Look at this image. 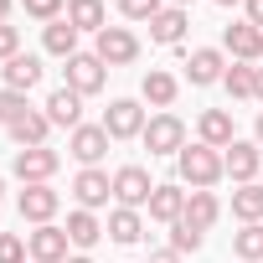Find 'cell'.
I'll use <instances>...</instances> for the list:
<instances>
[{"instance_id":"cell-1","label":"cell","mask_w":263,"mask_h":263,"mask_svg":"<svg viewBox=\"0 0 263 263\" xmlns=\"http://www.w3.org/2000/svg\"><path fill=\"white\" fill-rule=\"evenodd\" d=\"M176 165H181V181H186L191 191H212V186L227 176L222 150H212V145H186V150L176 155Z\"/></svg>"},{"instance_id":"cell-2","label":"cell","mask_w":263,"mask_h":263,"mask_svg":"<svg viewBox=\"0 0 263 263\" xmlns=\"http://www.w3.org/2000/svg\"><path fill=\"white\" fill-rule=\"evenodd\" d=\"M140 140H145L150 155H181V150H186V124H181L176 114H155V119L145 124Z\"/></svg>"},{"instance_id":"cell-3","label":"cell","mask_w":263,"mask_h":263,"mask_svg":"<svg viewBox=\"0 0 263 263\" xmlns=\"http://www.w3.org/2000/svg\"><path fill=\"white\" fill-rule=\"evenodd\" d=\"M150 196H155V181H150V171L145 165H119L114 171V201L119 206H150Z\"/></svg>"},{"instance_id":"cell-4","label":"cell","mask_w":263,"mask_h":263,"mask_svg":"<svg viewBox=\"0 0 263 263\" xmlns=\"http://www.w3.org/2000/svg\"><path fill=\"white\" fill-rule=\"evenodd\" d=\"M93 52H98L103 67H124V62H135V57H140V36H135V31H124V26H103Z\"/></svg>"},{"instance_id":"cell-5","label":"cell","mask_w":263,"mask_h":263,"mask_svg":"<svg viewBox=\"0 0 263 263\" xmlns=\"http://www.w3.org/2000/svg\"><path fill=\"white\" fill-rule=\"evenodd\" d=\"M57 165H62V155L47 150V145H36V150H16V176H21V186H47V181L57 176Z\"/></svg>"},{"instance_id":"cell-6","label":"cell","mask_w":263,"mask_h":263,"mask_svg":"<svg viewBox=\"0 0 263 263\" xmlns=\"http://www.w3.org/2000/svg\"><path fill=\"white\" fill-rule=\"evenodd\" d=\"M103 129H108V140H135V135H145V108L135 98H114L103 114Z\"/></svg>"},{"instance_id":"cell-7","label":"cell","mask_w":263,"mask_h":263,"mask_svg":"<svg viewBox=\"0 0 263 263\" xmlns=\"http://www.w3.org/2000/svg\"><path fill=\"white\" fill-rule=\"evenodd\" d=\"M103 78H108V67L98 62V52H78V57H67V88L72 93H98L103 88Z\"/></svg>"},{"instance_id":"cell-8","label":"cell","mask_w":263,"mask_h":263,"mask_svg":"<svg viewBox=\"0 0 263 263\" xmlns=\"http://www.w3.org/2000/svg\"><path fill=\"white\" fill-rule=\"evenodd\" d=\"M222 52H227L232 62H258V57H263V31H258L253 21H237V26L222 31Z\"/></svg>"},{"instance_id":"cell-9","label":"cell","mask_w":263,"mask_h":263,"mask_svg":"<svg viewBox=\"0 0 263 263\" xmlns=\"http://www.w3.org/2000/svg\"><path fill=\"white\" fill-rule=\"evenodd\" d=\"M222 165H227V176H232L237 186H253V176H258V165H263V150L248 145V140H232V145L222 150Z\"/></svg>"},{"instance_id":"cell-10","label":"cell","mask_w":263,"mask_h":263,"mask_svg":"<svg viewBox=\"0 0 263 263\" xmlns=\"http://www.w3.org/2000/svg\"><path fill=\"white\" fill-rule=\"evenodd\" d=\"M72 196H78L83 212H93V206H103V201L114 196V176H103L98 165H83L78 181H72Z\"/></svg>"},{"instance_id":"cell-11","label":"cell","mask_w":263,"mask_h":263,"mask_svg":"<svg viewBox=\"0 0 263 263\" xmlns=\"http://www.w3.org/2000/svg\"><path fill=\"white\" fill-rule=\"evenodd\" d=\"M67 227H36L31 237H26V248H31V263H67Z\"/></svg>"},{"instance_id":"cell-12","label":"cell","mask_w":263,"mask_h":263,"mask_svg":"<svg viewBox=\"0 0 263 263\" xmlns=\"http://www.w3.org/2000/svg\"><path fill=\"white\" fill-rule=\"evenodd\" d=\"M67 150H72V160L98 165V160L108 155V129H103V124H78V129H72V140H67Z\"/></svg>"},{"instance_id":"cell-13","label":"cell","mask_w":263,"mask_h":263,"mask_svg":"<svg viewBox=\"0 0 263 263\" xmlns=\"http://www.w3.org/2000/svg\"><path fill=\"white\" fill-rule=\"evenodd\" d=\"M222 72H227V57H222L217 47H196V52L186 57V78H191L196 88H206V83H222Z\"/></svg>"},{"instance_id":"cell-14","label":"cell","mask_w":263,"mask_h":263,"mask_svg":"<svg viewBox=\"0 0 263 263\" xmlns=\"http://www.w3.org/2000/svg\"><path fill=\"white\" fill-rule=\"evenodd\" d=\"M47 119H52L57 129H78V124H83V93L57 88V93L47 98Z\"/></svg>"},{"instance_id":"cell-15","label":"cell","mask_w":263,"mask_h":263,"mask_svg":"<svg viewBox=\"0 0 263 263\" xmlns=\"http://www.w3.org/2000/svg\"><path fill=\"white\" fill-rule=\"evenodd\" d=\"M21 217L36 222V227H47V222L57 217V191H52V186H26V191H21Z\"/></svg>"},{"instance_id":"cell-16","label":"cell","mask_w":263,"mask_h":263,"mask_svg":"<svg viewBox=\"0 0 263 263\" xmlns=\"http://www.w3.org/2000/svg\"><path fill=\"white\" fill-rule=\"evenodd\" d=\"M196 129H201V145H212V150H227V145L237 140V135H232V114H227V108H206Z\"/></svg>"},{"instance_id":"cell-17","label":"cell","mask_w":263,"mask_h":263,"mask_svg":"<svg viewBox=\"0 0 263 263\" xmlns=\"http://www.w3.org/2000/svg\"><path fill=\"white\" fill-rule=\"evenodd\" d=\"M0 72H6V88H16V93H31V88L42 83V62H36V57H26V52H16Z\"/></svg>"},{"instance_id":"cell-18","label":"cell","mask_w":263,"mask_h":263,"mask_svg":"<svg viewBox=\"0 0 263 263\" xmlns=\"http://www.w3.org/2000/svg\"><path fill=\"white\" fill-rule=\"evenodd\" d=\"M150 217H155V222H181V217H186V191H181V186H155Z\"/></svg>"},{"instance_id":"cell-19","label":"cell","mask_w":263,"mask_h":263,"mask_svg":"<svg viewBox=\"0 0 263 263\" xmlns=\"http://www.w3.org/2000/svg\"><path fill=\"white\" fill-rule=\"evenodd\" d=\"M47 129H52L47 114H21V119L11 124V140H16L21 150H36V145H47Z\"/></svg>"},{"instance_id":"cell-20","label":"cell","mask_w":263,"mask_h":263,"mask_svg":"<svg viewBox=\"0 0 263 263\" xmlns=\"http://www.w3.org/2000/svg\"><path fill=\"white\" fill-rule=\"evenodd\" d=\"M67 21L78 26V31H103L108 26V11H103V0H67Z\"/></svg>"},{"instance_id":"cell-21","label":"cell","mask_w":263,"mask_h":263,"mask_svg":"<svg viewBox=\"0 0 263 263\" xmlns=\"http://www.w3.org/2000/svg\"><path fill=\"white\" fill-rule=\"evenodd\" d=\"M150 36H155L160 47H176V42L186 36V11H181V6H165V11L150 21Z\"/></svg>"},{"instance_id":"cell-22","label":"cell","mask_w":263,"mask_h":263,"mask_svg":"<svg viewBox=\"0 0 263 263\" xmlns=\"http://www.w3.org/2000/svg\"><path fill=\"white\" fill-rule=\"evenodd\" d=\"M42 47H47L52 57H78V26H72V21H47Z\"/></svg>"},{"instance_id":"cell-23","label":"cell","mask_w":263,"mask_h":263,"mask_svg":"<svg viewBox=\"0 0 263 263\" xmlns=\"http://www.w3.org/2000/svg\"><path fill=\"white\" fill-rule=\"evenodd\" d=\"M103 232H108L114 242H124V248H129V242H140L145 222H140V212H135V206H119V212H108V227H103Z\"/></svg>"},{"instance_id":"cell-24","label":"cell","mask_w":263,"mask_h":263,"mask_svg":"<svg viewBox=\"0 0 263 263\" xmlns=\"http://www.w3.org/2000/svg\"><path fill=\"white\" fill-rule=\"evenodd\" d=\"M176 88H181V83H176L171 72H160V67H155V72H145V83H140L145 103H155V108H171V103H176Z\"/></svg>"},{"instance_id":"cell-25","label":"cell","mask_w":263,"mask_h":263,"mask_svg":"<svg viewBox=\"0 0 263 263\" xmlns=\"http://www.w3.org/2000/svg\"><path fill=\"white\" fill-rule=\"evenodd\" d=\"M217 217H222V206H217V196H212V191H191V196H186V222H191V227H201V232H206Z\"/></svg>"},{"instance_id":"cell-26","label":"cell","mask_w":263,"mask_h":263,"mask_svg":"<svg viewBox=\"0 0 263 263\" xmlns=\"http://www.w3.org/2000/svg\"><path fill=\"white\" fill-rule=\"evenodd\" d=\"M232 217H242V227H248V222H263V186H258V181L232 191Z\"/></svg>"},{"instance_id":"cell-27","label":"cell","mask_w":263,"mask_h":263,"mask_svg":"<svg viewBox=\"0 0 263 263\" xmlns=\"http://www.w3.org/2000/svg\"><path fill=\"white\" fill-rule=\"evenodd\" d=\"M67 237H72V248H93V242L103 237V227H98V217H93V212H83V206H78V212L67 217Z\"/></svg>"},{"instance_id":"cell-28","label":"cell","mask_w":263,"mask_h":263,"mask_svg":"<svg viewBox=\"0 0 263 263\" xmlns=\"http://www.w3.org/2000/svg\"><path fill=\"white\" fill-rule=\"evenodd\" d=\"M253 83H258V67H248V62H232V67L222 72V88H227L232 98H253Z\"/></svg>"},{"instance_id":"cell-29","label":"cell","mask_w":263,"mask_h":263,"mask_svg":"<svg viewBox=\"0 0 263 263\" xmlns=\"http://www.w3.org/2000/svg\"><path fill=\"white\" fill-rule=\"evenodd\" d=\"M232 253H237L242 263H258V258H263V222H248V227L232 237Z\"/></svg>"},{"instance_id":"cell-30","label":"cell","mask_w":263,"mask_h":263,"mask_svg":"<svg viewBox=\"0 0 263 263\" xmlns=\"http://www.w3.org/2000/svg\"><path fill=\"white\" fill-rule=\"evenodd\" d=\"M196 248H201V227H191L186 217L171 222V253H196Z\"/></svg>"},{"instance_id":"cell-31","label":"cell","mask_w":263,"mask_h":263,"mask_svg":"<svg viewBox=\"0 0 263 263\" xmlns=\"http://www.w3.org/2000/svg\"><path fill=\"white\" fill-rule=\"evenodd\" d=\"M21 114H31V108H26V93H16V88H0V124L11 129Z\"/></svg>"},{"instance_id":"cell-32","label":"cell","mask_w":263,"mask_h":263,"mask_svg":"<svg viewBox=\"0 0 263 263\" xmlns=\"http://www.w3.org/2000/svg\"><path fill=\"white\" fill-rule=\"evenodd\" d=\"M119 11H124L129 21H155L165 6H160V0H119Z\"/></svg>"},{"instance_id":"cell-33","label":"cell","mask_w":263,"mask_h":263,"mask_svg":"<svg viewBox=\"0 0 263 263\" xmlns=\"http://www.w3.org/2000/svg\"><path fill=\"white\" fill-rule=\"evenodd\" d=\"M26 253H31V248H26L16 232H0V263H26Z\"/></svg>"},{"instance_id":"cell-34","label":"cell","mask_w":263,"mask_h":263,"mask_svg":"<svg viewBox=\"0 0 263 263\" xmlns=\"http://www.w3.org/2000/svg\"><path fill=\"white\" fill-rule=\"evenodd\" d=\"M21 6H26V16H36V21H57L67 0H21Z\"/></svg>"},{"instance_id":"cell-35","label":"cell","mask_w":263,"mask_h":263,"mask_svg":"<svg viewBox=\"0 0 263 263\" xmlns=\"http://www.w3.org/2000/svg\"><path fill=\"white\" fill-rule=\"evenodd\" d=\"M21 52V36H16V26H0V62H11Z\"/></svg>"},{"instance_id":"cell-36","label":"cell","mask_w":263,"mask_h":263,"mask_svg":"<svg viewBox=\"0 0 263 263\" xmlns=\"http://www.w3.org/2000/svg\"><path fill=\"white\" fill-rule=\"evenodd\" d=\"M242 6H248V21L263 31V0H242Z\"/></svg>"},{"instance_id":"cell-37","label":"cell","mask_w":263,"mask_h":263,"mask_svg":"<svg viewBox=\"0 0 263 263\" xmlns=\"http://www.w3.org/2000/svg\"><path fill=\"white\" fill-rule=\"evenodd\" d=\"M176 258H181V253H171V248H165V253H155V258H145V263H176Z\"/></svg>"},{"instance_id":"cell-38","label":"cell","mask_w":263,"mask_h":263,"mask_svg":"<svg viewBox=\"0 0 263 263\" xmlns=\"http://www.w3.org/2000/svg\"><path fill=\"white\" fill-rule=\"evenodd\" d=\"M253 98H263V67H258V83H253Z\"/></svg>"},{"instance_id":"cell-39","label":"cell","mask_w":263,"mask_h":263,"mask_svg":"<svg viewBox=\"0 0 263 263\" xmlns=\"http://www.w3.org/2000/svg\"><path fill=\"white\" fill-rule=\"evenodd\" d=\"M6 16H11V0H0V26H6Z\"/></svg>"},{"instance_id":"cell-40","label":"cell","mask_w":263,"mask_h":263,"mask_svg":"<svg viewBox=\"0 0 263 263\" xmlns=\"http://www.w3.org/2000/svg\"><path fill=\"white\" fill-rule=\"evenodd\" d=\"M258 145H263V114H258Z\"/></svg>"},{"instance_id":"cell-41","label":"cell","mask_w":263,"mask_h":263,"mask_svg":"<svg viewBox=\"0 0 263 263\" xmlns=\"http://www.w3.org/2000/svg\"><path fill=\"white\" fill-rule=\"evenodd\" d=\"M67 263H88V258H83V253H72V258H67Z\"/></svg>"},{"instance_id":"cell-42","label":"cell","mask_w":263,"mask_h":263,"mask_svg":"<svg viewBox=\"0 0 263 263\" xmlns=\"http://www.w3.org/2000/svg\"><path fill=\"white\" fill-rule=\"evenodd\" d=\"M171 6H181V11H186V6H191V0H171Z\"/></svg>"},{"instance_id":"cell-43","label":"cell","mask_w":263,"mask_h":263,"mask_svg":"<svg viewBox=\"0 0 263 263\" xmlns=\"http://www.w3.org/2000/svg\"><path fill=\"white\" fill-rule=\"evenodd\" d=\"M217 6H237V0H217Z\"/></svg>"},{"instance_id":"cell-44","label":"cell","mask_w":263,"mask_h":263,"mask_svg":"<svg viewBox=\"0 0 263 263\" xmlns=\"http://www.w3.org/2000/svg\"><path fill=\"white\" fill-rule=\"evenodd\" d=\"M0 191H6V181H0Z\"/></svg>"}]
</instances>
